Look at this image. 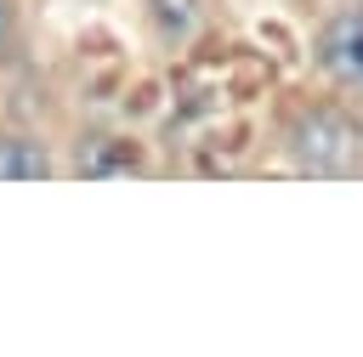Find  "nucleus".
I'll return each mask as SVG.
<instances>
[{
  "label": "nucleus",
  "instance_id": "obj_1",
  "mask_svg": "<svg viewBox=\"0 0 363 357\" xmlns=\"http://www.w3.org/2000/svg\"><path fill=\"white\" fill-rule=\"evenodd\" d=\"M289 159L306 176H352L363 159V130L340 108H301L289 125Z\"/></svg>",
  "mask_w": 363,
  "mask_h": 357
},
{
  "label": "nucleus",
  "instance_id": "obj_2",
  "mask_svg": "<svg viewBox=\"0 0 363 357\" xmlns=\"http://www.w3.org/2000/svg\"><path fill=\"white\" fill-rule=\"evenodd\" d=\"M318 62H323L335 79H363V6H357V11H340V17L323 28Z\"/></svg>",
  "mask_w": 363,
  "mask_h": 357
},
{
  "label": "nucleus",
  "instance_id": "obj_5",
  "mask_svg": "<svg viewBox=\"0 0 363 357\" xmlns=\"http://www.w3.org/2000/svg\"><path fill=\"white\" fill-rule=\"evenodd\" d=\"M11 28H17V17H11V0H0V57L11 51Z\"/></svg>",
  "mask_w": 363,
  "mask_h": 357
},
{
  "label": "nucleus",
  "instance_id": "obj_3",
  "mask_svg": "<svg viewBox=\"0 0 363 357\" xmlns=\"http://www.w3.org/2000/svg\"><path fill=\"white\" fill-rule=\"evenodd\" d=\"M51 176V159L28 136H0V181H40Z\"/></svg>",
  "mask_w": 363,
  "mask_h": 357
},
{
  "label": "nucleus",
  "instance_id": "obj_4",
  "mask_svg": "<svg viewBox=\"0 0 363 357\" xmlns=\"http://www.w3.org/2000/svg\"><path fill=\"white\" fill-rule=\"evenodd\" d=\"M153 17H159L164 40H187L193 34V0H153Z\"/></svg>",
  "mask_w": 363,
  "mask_h": 357
}]
</instances>
